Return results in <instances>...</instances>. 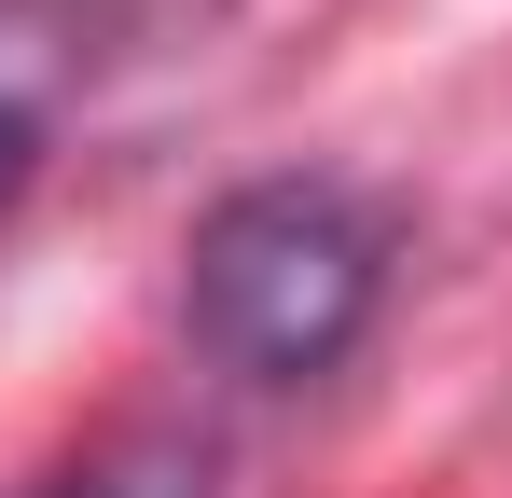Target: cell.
Masks as SVG:
<instances>
[{"label": "cell", "mask_w": 512, "mask_h": 498, "mask_svg": "<svg viewBox=\"0 0 512 498\" xmlns=\"http://www.w3.org/2000/svg\"><path fill=\"white\" fill-rule=\"evenodd\" d=\"M374 291H388V236L333 180H250V194H222L194 222V263H180L194 346L222 374H250V388L333 374L360 346V319H374Z\"/></svg>", "instance_id": "1"}, {"label": "cell", "mask_w": 512, "mask_h": 498, "mask_svg": "<svg viewBox=\"0 0 512 498\" xmlns=\"http://www.w3.org/2000/svg\"><path fill=\"white\" fill-rule=\"evenodd\" d=\"M42 498H208V457H194V443H153V429H139V443L84 457V471H56Z\"/></svg>", "instance_id": "2"}, {"label": "cell", "mask_w": 512, "mask_h": 498, "mask_svg": "<svg viewBox=\"0 0 512 498\" xmlns=\"http://www.w3.org/2000/svg\"><path fill=\"white\" fill-rule=\"evenodd\" d=\"M28 166H42V139H28V111H14V97H0V208H14V194H28Z\"/></svg>", "instance_id": "3"}]
</instances>
